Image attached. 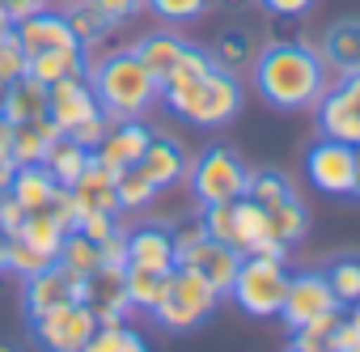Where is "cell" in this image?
I'll return each instance as SVG.
<instances>
[{
    "mask_svg": "<svg viewBox=\"0 0 360 352\" xmlns=\"http://www.w3.org/2000/svg\"><path fill=\"white\" fill-rule=\"evenodd\" d=\"M115 196H119V213H140L157 200V187L148 183V174L140 165H127L115 174Z\"/></svg>",
    "mask_w": 360,
    "mask_h": 352,
    "instance_id": "obj_29",
    "label": "cell"
},
{
    "mask_svg": "<svg viewBox=\"0 0 360 352\" xmlns=\"http://www.w3.org/2000/svg\"><path fill=\"white\" fill-rule=\"evenodd\" d=\"M246 196H250L259 208H271V204L288 200L292 187H288V179H284L280 170H259V174H250V179H246Z\"/></svg>",
    "mask_w": 360,
    "mask_h": 352,
    "instance_id": "obj_35",
    "label": "cell"
},
{
    "mask_svg": "<svg viewBox=\"0 0 360 352\" xmlns=\"http://www.w3.org/2000/svg\"><path fill=\"white\" fill-rule=\"evenodd\" d=\"M13 174H18V161L13 157H0V196L13 191Z\"/></svg>",
    "mask_w": 360,
    "mask_h": 352,
    "instance_id": "obj_51",
    "label": "cell"
},
{
    "mask_svg": "<svg viewBox=\"0 0 360 352\" xmlns=\"http://www.w3.org/2000/svg\"><path fill=\"white\" fill-rule=\"evenodd\" d=\"M148 140H153V132H148L140 119H115L110 132L102 136V144L94 149V161H98L102 170L119 174V170H127V165H136V161L144 157Z\"/></svg>",
    "mask_w": 360,
    "mask_h": 352,
    "instance_id": "obj_12",
    "label": "cell"
},
{
    "mask_svg": "<svg viewBox=\"0 0 360 352\" xmlns=\"http://www.w3.org/2000/svg\"><path fill=\"white\" fill-rule=\"evenodd\" d=\"M26 64H30V56L22 51V43H18V34H9V39H0V94H5L18 77H26Z\"/></svg>",
    "mask_w": 360,
    "mask_h": 352,
    "instance_id": "obj_40",
    "label": "cell"
},
{
    "mask_svg": "<svg viewBox=\"0 0 360 352\" xmlns=\"http://www.w3.org/2000/svg\"><path fill=\"white\" fill-rule=\"evenodd\" d=\"M187 179H191L195 200L208 208V204H225V200L246 196V179H250V170H246L229 149H208V153H200V157L191 161Z\"/></svg>",
    "mask_w": 360,
    "mask_h": 352,
    "instance_id": "obj_6",
    "label": "cell"
},
{
    "mask_svg": "<svg viewBox=\"0 0 360 352\" xmlns=\"http://www.w3.org/2000/svg\"><path fill=\"white\" fill-rule=\"evenodd\" d=\"M161 102L178 119H187L195 127H221V123H229L242 111V81H238V73L212 64L200 77L161 85Z\"/></svg>",
    "mask_w": 360,
    "mask_h": 352,
    "instance_id": "obj_3",
    "label": "cell"
},
{
    "mask_svg": "<svg viewBox=\"0 0 360 352\" xmlns=\"http://www.w3.org/2000/svg\"><path fill=\"white\" fill-rule=\"evenodd\" d=\"M131 51H136L140 64L157 77V85H165V77L174 73V64L183 60V51H187V39H178L174 30H153V34H144L140 43H131Z\"/></svg>",
    "mask_w": 360,
    "mask_h": 352,
    "instance_id": "obj_19",
    "label": "cell"
},
{
    "mask_svg": "<svg viewBox=\"0 0 360 352\" xmlns=\"http://www.w3.org/2000/svg\"><path fill=\"white\" fill-rule=\"evenodd\" d=\"M212 60H217L221 68L238 73V64L250 60V43H246V34H225V39H221V51H212Z\"/></svg>",
    "mask_w": 360,
    "mask_h": 352,
    "instance_id": "obj_43",
    "label": "cell"
},
{
    "mask_svg": "<svg viewBox=\"0 0 360 352\" xmlns=\"http://www.w3.org/2000/svg\"><path fill=\"white\" fill-rule=\"evenodd\" d=\"M22 221H26V208H22L13 196H0V230H5L9 238H18Z\"/></svg>",
    "mask_w": 360,
    "mask_h": 352,
    "instance_id": "obj_47",
    "label": "cell"
},
{
    "mask_svg": "<svg viewBox=\"0 0 360 352\" xmlns=\"http://www.w3.org/2000/svg\"><path fill=\"white\" fill-rule=\"evenodd\" d=\"M47 213L60 221V230H64V234H72V230H77V221H81V208H77V200H72V191H68V187H56V196H51Z\"/></svg>",
    "mask_w": 360,
    "mask_h": 352,
    "instance_id": "obj_42",
    "label": "cell"
},
{
    "mask_svg": "<svg viewBox=\"0 0 360 352\" xmlns=\"http://www.w3.org/2000/svg\"><path fill=\"white\" fill-rule=\"evenodd\" d=\"M5 5V13L13 18V26L18 22H26V18H34V13H43V9H51V0H0Z\"/></svg>",
    "mask_w": 360,
    "mask_h": 352,
    "instance_id": "obj_49",
    "label": "cell"
},
{
    "mask_svg": "<svg viewBox=\"0 0 360 352\" xmlns=\"http://www.w3.org/2000/svg\"><path fill=\"white\" fill-rule=\"evenodd\" d=\"M0 115L9 123H34L47 115V85L34 77H18L5 94H0Z\"/></svg>",
    "mask_w": 360,
    "mask_h": 352,
    "instance_id": "obj_21",
    "label": "cell"
},
{
    "mask_svg": "<svg viewBox=\"0 0 360 352\" xmlns=\"http://www.w3.org/2000/svg\"><path fill=\"white\" fill-rule=\"evenodd\" d=\"M9 149H13V123L0 115V157H9Z\"/></svg>",
    "mask_w": 360,
    "mask_h": 352,
    "instance_id": "obj_52",
    "label": "cell"
},
{
    "mask_svg": "<svg viewBox=\"0 0 360 352\" xmlns=\"http://www.w3.org/2000/svg\"><path fill=\"white\" fill-rule=\"evenodd\" d=\"M77 230H81L89 242H102L106 234H115V230H119V221H115V213H81Z\"/></svg>",
    "mask_w": 360,
    "mask_h": 352,
    "instance_id": "obj_45",
    "label": "cell"
},
{
    "mask_svg": "<svg viewBox=\"0 0 360 352\" xmlns=\"http://www.w3.org/2000/svg\"><path fill=\"white\" fill-rule=\"evenodd\" d=\"M89 85H94V98L98 106L110 115V119H140L153 102H161V85L157 77L140 64V56L131 47H119V51H106L102 60L89 56Z\"/></svg>",
    "mask_w": 360,
    "mask_h": 352,
    "instance_id": "obj_2",
    "label": "cell"
},
{
    "mask_svg": "<svg viewBox=\"0 0 360 352\" xmlns=\"http://www.w3.org/2000/svg\"><path fill=\"white\" fill-rule=\"evenodd\" d=\"M165 276H169V272H165ZM165 276H161V272H148V268H123V284H127L131 310H148V314H153V306H157L161 293H165Z\"/></svg>",
    "mask_w": 360,
    "mask_h": 352,
    "instance_id": "obj_32",
    "label": "cell"
},
{
    "mask_svg": "<svg viewBox=\"0 0 360 352\" xmlns=\"http://www.w3.org/2000/svg\"><path fill=\"white\" fill-rule=\"evenodd\" d=\"M30 331H34V344L43 352H81L89 344V335L98 331V318L85 301H72V306H56V310L34 314Z\"/></svg>",
    "mask_w": 360,
    "mask_h": 352,
    "instance_id": "obj_7",
    "label": "cell"
},
{
    "mask_svg": "<svg viewBox=\"0 0 360 352\" xmlns=\"http://www.w3.org/2000/svg\"><path fill=\"white\" fill-rule=\"evenodd\" d=\"M0 352H13V348H0Z\"/></svg>",
    "mask_w": 360,
    "mask_h": 352,
    "instance_id": "obj_59",
    "label": "cell"
},
{
    "mask_svg": "<svg viewBox=\"0 0 360 352\" xmlns=\"http://www.w3.org/2000/svg\"><path fill=\"white\" fill-rule=\"evenodd\" d=\"M356 196H360V149H356Z\"/></svg>",
    "mask_w": 360,
    "mask_h": 352,
    "instance_id": "obj_57",
    "label": "cell"
},
{
    "mask_svg": "<svg viewBox=\"0 0 360 352\" xmlns=\"http://www.w3.org/2000/svg\"><path fill=\"white\" fill-rule=\"evenodd\" d=\"M204 238H208V234H204V221H200V217H195V221H183V225H174V230H169V242H174V268L191 263V255L200 251Z\"/></svg>",
    "mask_w": 360,
    "mask_h": 352,
    "instance_id": "obj_39",
    "label": "cell"
},
{
    "mask_svg": "<svg viewBox=\"0 0 360 352\" xmlns=\"http://www.w3.org/2000/svg\"><path fill=\"white\" fill-rule=\"evenodd\" d=\"M343 352H360V339H356V344H352V348H343Z\"/></svg>",
    "mask_w": 360,
    "mask_h": 352,
    "instance_id": "obj_58",
    "label": "cell"
},
{
    "mask_svg": "<svg viewBox=\"0 0 360 352\" xmlns=\"http://www.w3.org/2000/svg\"><path fill=\"white\" fill-rule=\"evenodd\" d=\"M335 85H339V94L347 98V106H352L356 119H360V73H356V77H343V81H335Z\"/></svg>",
    "mask_w": 360,
    "mask_h": 352,
    "instance_id": "obj_50",
    "label": "cell"
},
{
    "mask_svg": "<svg viewBox=\"0 0 360 352\" xmlns=\"http://www.w3.org/2000/svg\"><path fill=\"white\" fill-rule=\"evenodd\" d=\"M343 322V306L339 310H326L301 327H292V344L288 352H335V327Z\"/></svg>",
    "mask_w": 360,
    "mask_h": 352,
    "instance_id": "obj_28",
    "label": "cell"
},
{
    "mask_svg": "<svg viewBox=\"0 0 360 352\" xmlns=\"http://www.w3.org/2000/svg\"><path fill=\"white\" fill-rule=\"evenodd\" d=\"M18 238H26L34 251H43V255H60V246H64V230H60V221L47 213V208H39V213H26V221H22V230H18Z\"/></svg>",
    "mask_w": 360,
    "mask_h": 352,
    "instance_id": "obj_31",
    "label": "cell"
},
{
    "mask_svg": "<svg viewBox=\"0 0 360 352\" xmlns=\"http://www.w3.org/2000/svg\"><path fill=\"white\" fill-rule=\"evenodd\" d=\"M89 73V51L85 47H60V51H39L30 56L26 64V77L51 85V81H64V77H85Z\"/></svg>",
    "mask_w": 360,
    "mask_h": 352,
    "instance_id": "obj_22",
    "label": "cell"
},
{
    "mask_svg": "<svg viewBox=\"0 0 360 352\" xmlns=\"http://www.w3.org/2000/svg\"><path fill=\"white\" fill-rule=\"evenodd\" d=\"M56 187H60V183H51V174H47L43 165H18V174H13V191H9V196H13L26 213H39V208L51 204Z\"/></svg>",
    "mask_w": 360,
    "mask_h": 352,
    "instance_id": "obj_27",
    "label": "cell"
},
{
    "mask_svg": "<svg viewBox=\"0 0 360 352\" xmlns=\"http://www.w3.org/2000/svg\"><path fill=\"white\" fill-rule=\"evenodd\" d=\"M110 123H115V119H110V115H106V111H98V115H94V119H85V123H77V127H72V132H68V136H72V140H77V144H81V149H89V153H94V149H98V144H102V136H106V132H110Z\"/></svg>",
    "mask_w": 360,
    "mask_h": 352,
    "instance_id": "obj_41",
    "label": "cell"
},
{
    "mask_svg": "<svg viewBox=\"0 0 360 352\" xmlns=\"http://www.w3.org/2000/svg\"><path fill=\"white\" fill-rule=\"evenodd\" d=\"M136 165L148 174V183H153L157 191H165V187H174V183H183V179H187V170H191L183 144L169 140V136H153L148 149H144V157H140Z\"/></svg>",
    "mask_w": 360,
    "mask_h": 352,
    "instance_id": "obj_16",
    "label": "cell"
},
{
    "mask_svg": "<svg viewBox=\"0 0 360 352\" xmlns=\"http://www.w3.org/2000/svg\"><path fill=\"white\" fill-rule=\"evenodd\" d=\"M263 238H271L267 234V208H259L250 196H238L233 200V238H229V246H238L242 255H250Z\"/></svg>",
    "mask_w": 360,
    "mask_h": 352,
    "instance_id": "obj_25",
    "label": "cell"
},
{
    "mask_svg": "<svg viewBox=\"0 0 360 352\" xmlns=\"http://www.w3.org/2000/svg\"><path fill=\"white\" fill-rule=\"evenodd\" d=\"M288 263L267 259V255H242V268L233 276L229 297L250 314V318H280L284 293H288Z\"/></svg>",
    "mask_w": 360,
    "mask_h": 352,
    "instance_id": "obj_5",
    "label": "cell"
},
{
    "mask_svg": "<svg viewBox=\"0 0 360 352\" xmlns=\"http://www.w3.org/2000/svg\"><path fill=\"white\" fill-rule=\"evenodd\" d=\"M318 56H322L330 81L356 77L360 73V22H335V26H326V34L318 43Z\"/></svg>",
    "mask_w": 360,
    "mask_h": 352,
    "instance_id": "obj_15",
    "label": "cell"
},
{
    "mask_svg": "<svg viewBox=\"0 0 360 352\" xmlns=\"http://www.w3.org/2000/svg\"><path fill=\"white\" fill-rule=\"evenodd\" d=\"M56 263H64V268L77 272V276H89V272L102 268V251H98V242H89L81 230H72V234H64V246H60Z\"/></svg>",
    "mask_w": 360,
    "mask_h": 352,
    "instance_id": "obj_33",
    "label": "cell"
},
{
    "mask_svg": "<svg viewBox=\"0 0 360 352\" xmlns=\"http://www.w3.org/2000/svg\"><path fill=\"white\" fill-rule=\"evenodd\" d=\"M326 310H339L326 272H292L284 306H280V318L288 322V331L301 327V322H309V318H318V314H326Z\"/></svg>",
    "mask_w": 360,
    "mask_h": 352,
    "instance_id": "obj_10",
    "label": "cell"
},
{
    "mask_svg": "<svg viewBox=\"0 0 360 352\" xmlns=\"http://www.w3.org/2000/svg\"><path fill=\"white\" fill-rule=\"evenodd\" d=\"M77 5H85V0H51V9H60V13H68V9H77Z\"/></svg>",
    "mask_w": 360,
    "mask_h": 352,
    "instance_id": "obj_56",
    "label": "cell"
},
{
    "mask_svg": "<svg viewBox=\"0 0 360 352\" xmlns=\"http://www.w3.org/2000/svg\"><path fill=\"white\" fill-rule=\"evenodd\" d=\"M330 85L335 81L326 77L318 47H309L301 39H276L255 56V89L280 111H305Z\"/></svg>",
    "mask_w": 360,
    "mask_h": 352,
    "instance_id": "obj_1",
    "label": "cell"
},
{
    "mask_svg": "<svg viewBox=\"0 0 360 352\" xmlns=\"http://www.w3.org/2000/svg\"><path fill=\"white\" fill-rule=\"evenodd\" d=\"M56 259L51 255H43V251H34L26 238H9V255H5V272H13V276H34V272H43V268H51Z\"/></svg>",
    "mask_w": 360,
    "mask_h": 352,
    "instance_id": "obj_37",
    "label": "cell"
},
{
    "mask_svg": "<svg viewBox=\"0 0 360 352\" xmlns=\"http://www.w3.org/2000/svg\"><path fill=\"white\" fill-rule=\"evenodd\" d=\"M217 306H221V293H217L195 268H174V272L165 276L161 301L153 306V318H157L165 331H191V327H200Z\"/></svg>",
    "mask_w": 360,
    "mask_h": 352,
    "instance_id": "obj_4",
    "label": "cell"
},
{
    "mask_svg": "<svg viewBox=\"0 0 360 352\" xmlns=\"http://www.w3.org/2000/svg\"><path fill=\"white\" fill-rule=\"evenodd\" d=\"M326 280H330V293L339 306L360 301V259H335L326 268Z\"/></svg>",
    "mask_w": 360,
    "mask_h": 352,
    "instance_id": "obj_36",
    "label": "cell"
},
{
    "mask_svg": "<svg viewBox=\"0 0 360 352\" xmlns=\"http://www.w3.org/2000/svg\"><path fill=\"white\" fill-rule=\"evenodd\" d=\"M13 34H18V43H22V51L26 56H39V51H60V47H81L77 43V34H72V26H68V18L56 9H43V13H34V18H26V22H18L13 26Z\"/></svg>",
    "mask_w": 360,
    "mask_h": 352,
    "instance_id": "obj_14",
    "label": "cell"
},
{
    "mask_svg": "<svg viewBox=\"0 0 360 352\" xmlns=\"http://www.w3.org/2000/svg\"><path fill=\"white\" fill-rule=\"evenodd\" d=\"M81 213H115L119 217V196H115V174L102 170L98 161H89V170L68 187Z\"/></svg>",
    "mask_w": 360,
    "mask_h": 352,
    "instance_id": "obj_20",
    "label": "cell"
},
{
    "mask_svg": "<svg viewBox=\"0 0 360 352\" xmlns=\"http://www.w3.org/2000/svg\"><path fill=\"white\" fill-rule=\"evenodd\" d=\"M343 318H347V322H352V327L360 331V301H352V306H343Z\"/></svg>",
    "mask_w": 360,
    "mask_h": 352,
    "instance_id": "obj_53",
    "label": "cell"
},
{
    "mask_svg": "<svg viewBox=\"0 0 360 352\" xmlns=\"http://www.w3.org/2000/svg\"><path fill=\"white\" fill-rule=\"evenodd\" d=\"M81 352H148V344L127 322H98V331L89 335V344Z\"/></svg>",
    "mask_w": 360,
    "mask_h": 352,
    "instance_id": "obj_30",
    "label": "cell"
},
{
    "mask_svg": "<svg viewBox=\"0 0 360 352\" xmlns=\"http://www.w3.org/2000/svg\"><path fill=\"white\" fill-rule=\"evenodd\" d=\"M183 268H195L221 297H229V289H233V276H238V268H242V251L238 246H225V242H212V238H204L200 242V251L191 255V263H183Z\"/></svg>",
    "mask_w": 360,
    "mask_h": 352,
    "instance_id": "obj_18",
    "label": "cell"
},
{
    "mask_svg": "<svg viewBox=\"0 0 360 352\" xmlns=\"http://www.w3.org/2000/svg\"><path fill=\"white\" fill-rule=\"evenodd\" d=\"M13 34V18L5 13V5H0V39H9Z\"/></svg>",
    "mask_w": 360,
    "mask_h": 352,
    "instance_id": "obj_54",
    "label": "cell"
},
{
    "mask_svg": "<svg viewBox=\"0 0 360 352\" xmlns=\"http://www.w3.org/2000/svg\"><path fill=\"white\" fill-rule=\"evenodd\" d=\"M64 132L43 115V119H34V123H13V149H9V157L18 161V165H43V153L51 149V140H60Z\"/></svg>",
    "mask_w": 360,
    "mask_h": 352,
    "instance_id": "obj_24",
    "label": "cell"
},
{
    "mask_svg": "<svg viewBox=\"0 0 360 352\" xmlns=\"http://www.w3.org/2000/svg\"><path fill=\"white\" fill-rule=\"evenodd\" d=\"M89 161H94V153H89V149H81L72 136L51 140V149L43 153V170L51 174V183H60V187H72L81 174L89 170Z\"/></svg>",
    "mask_w": 360,
    "mask_h": 352,
    "instance_id": "obj_23",
    "label": "cell"
},
{
    "mask_svg": "<svg viewBox=\"0 0 360 352\" xmlns=\"http://www.w3.org/2000/svg\"><path fill=\"white\" fill-rule=\"evenodd\" d=\"M89 5H94L110 26H123V22H131V18L144 9V0H89Z\"/></svg>",
    "mask_w": 360,
    "mask_h": 352,
    "instance_id": "obj_44",
    "label": "cell"
},
{
    "mask_svg": "<svg viewBox=\"0 0 360 352\" xmlns=\"http://www.w3.org/2000/svg\"><path fill=\"white\" fill-rule=\"evenodd\" d=\"M81 293H85V276L68 272L64 263H51V268L26 276L22 306H26V314L34 318V314H43V310H56V306H72V301H81Z\"/></svg>",
    "mask_w": 360,
    "mask_h": 352,
    "instance_id": "obj_9",
    "label": "cell"
},
{
    "mask_svg": "<svg viewBox=\"0 0 360 352\" xmlns=\"http://www.w3.org/2000/svg\"><path fill=\"white\" fill-rule=\"evenodd\" d=\"M81 301L94 310L98 322H123L131 314V301H127V284H123V268H98L85 276V293Z\"/></svg>",
    "mask_w": 360,
    "mask_h": 352,
    "instance_id": "obj_13",
    "label": "cell"
},
{
    "mask_svg": "<svg viewBox=\"0 0 360 352\" xmlns=\"http://www.w3.org/2000/svg\"><path fill=\"white\" fill-rule=\"evenodd\" d=\"M267 234H271L276 242H284V246H297V242L309 234V213H305V204H301L297 196L271 204V208H267Z\"/></svg>",
    "mask_w": 360,
    "mask_h": 352,
    "instance_id": "obj_26",
    "label": "cell"
},
{
    "mask_svg": "<svg viewBox=\"0 0 360 352\" xmlns=\"http://www.w3.org/2000/svg\"><path fill=\"white\" fill-rule=\"evenodd\" d=\"M102 106H98V98H94V85H89V77H64V81H51L47 85V119L68 136L77 123H85V119H94Z\"/></svg>",
    "mask_w": 360,
    "mask_h": 352,
    "instance_id": "obj_11",
    "label": "cell"
},
{
    "mask_svg": "<svg viewBox=\"0 0 360 352\" xmlns=\"http://www.w3.org/2000/svg\"><path fill=\"white\" fill-rule=\"evenodd\" d=\"M127 268H148V272H174V242L165 225H140L127 234Z\"/></svg>",
    "mask_w": 360,
    "mask_h": 352,
    "instance_id": "obj_17",
    "label": "cell"
},
{
    "mask_svg": "<svg viewBox=\"0 0 360 352\" xmlns=\"http://www.w3.org/2000/svg\"><path fill=\"white\" fill-rule=\"evenodd\" d=\"M98 251H102V263H106V268H127V230L106 234V238L98 242Z\"/></svg>",
    "mask_w": 360,
    "mask_h": 352,
    "instance_id": "obj_46",
    "label": "cell"
},
{
    "mask_svg": "<svg viewBox=\"0 0 360 352\" xmlns=\"http://www.w3.org/2000/svg\"><path fill=\"white\" fill-rule=\"evenodd\" d=\"M64 18H68V26H72L77 43H81L85 51H94V47H98V43H102V39L115 30V26H110V22H106V18H102L94 5H89V0H85V5H77V9H68Z\"/></svg>",
    "mask_w": 360,
    "mask_h": 352,
    "instance_id": "obj_34",
    "label": "cell"
},
{
    "mask_svg": "<svg viewBox=\"0 0 360 352\" xmlns=\"http://www.w3.org/2000/svg\"><path fill=\"white\" fill-rule=\"evenodd\" d=\"M309 183L326 196H356V149L330 136H318V144L305 153Z\"/></svg>",
    "mask_w": 360,
    "mask_h": 352,
    "instance_id": "obj_8",
    "label": "cell"
},
{
    "mask_svg": "<svg viewBox=\"0 0 360 352\" xmlns=\"http://www.w3.org/2000/svg\"><path fill=\"white\" fill-rule=\"evenodd\" d=\"M5 255H9V234L0 230V276H5Z\"/></svg>",
    "mask_w": 360,
    "mask_h": 352,
    "instance_id": "obj_55",
    "label": "cell"
},
{
    "mask_svg": "<svg viewBox=\"0 0 360 352\" xmlns=\"http://www.w3.org/2000/svg\"><path fill=\"white\" fill-rule=\"evenodd\" d=\"M212 0H144V9H153L165 26H183V22H195Z\"/></svg>",
    "mask_w": 360,
    "mask_h": 352,
    "instance_id": "obj_38",
    "label": "cell"
},
{
    "mask_svg": "<svg viewBox=\"0 0 360 352\" xmlns=\"http://www.w3.org/2000/svg\"><path fill=\"white\" fill-rule=\"evenodd\" d=\"M259 5L271 13V18H305L314 9V0H259Z\"/></svg>",
    "mask_w": 360,
    "mask_h": 352,
    "instance_id": "obj_48",
    "label": "cell"
}]
</instances>
